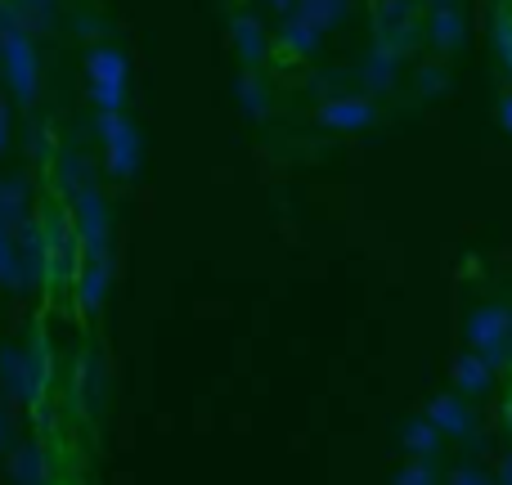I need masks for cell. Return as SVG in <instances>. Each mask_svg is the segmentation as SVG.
<instances>
[{"mask_svg": "<svg viewBox=\"0 0 512 485\" xmlns=\"http://www.w3.org/2000/svg\"><path fill=\"white\" fill-rule=\"evenodd\" d=\"M450 485H495V481H490L481 468H459V472L450 477Z\"/></svg>", "mask_w": 512, "mask_h": 485, "instance_id": "7402d4cb", "label": "cell"}, {"mask_svg": "<svg viewBox=\"0 0 512 485\" xmlns=\"http://www.w3.org/2000/svg\"><path fill=\"white\" fill-rule=\"evenodd\" d=\"M319 122L333 126V131H360V126L373 122V99L364 95H337L319 108Z\"/></svg>", "mask_w": 512, "mask_h": 485, "instance_id": "8992f818", "label": "cell"}, {"mask_svg": "<svg viewBox=\"0 0 512 485\" xmlns=\"http://www.w3.org/2000/svg\"><path fill=\"white\" fill-rule=\"evenodd\" d=\"M337 14H342V0H301V5H297V18H301V23H310L315 32L333 27Z\"/></svg>", "mask_w": 512, "mask_h": 485, "instance_id": "2e32d148", "label": "cell"}, {"mask_svg": "<svg viewBox=\"0 0 512 485\" xmlns=\"http://www.w3.org/2000/svg\"><path fill=\"white\" fill-rule=\"evenodd\" d=\"M504 418H508V423H504V427H508V436H512V400H508V414H504Z\"/></svg>", "mask_w": 512, "mask_h": 485, "instance_id": "83f0119b", "label": "cell"}, {"mask_svg": "<svg viewBox=\"0 0 512 485\" xmlns=\"http://www.w3.org/2000/svg\"><path fill=\"white\" fill-rule=\"evenodd\" d=\"M441 72H423V90H436V86H441Z\"/></svg>", "mask_w": 512, "mask_h": 485, "instance_id": "d4e9b609", "label": "cell"}, {"mask_svg": "<svg viewBox=\"0 0 512 485\" xmlns=\"http://www.w3.org/2000/svg\"><path fill=\"white\" fill-rule=\"evenodd\" d=\"M432 41L445 45V50H454V45L463 41V18H459V9H436V18H432Z\"/></svg>", "mask_w": 512, "mask_h": 485, "instance_id": "e0dca14e", "label": "cell"}, {"mask_svg": "<svg viewBox=\"0 0 512 485\" xmlns=\"http://www.w3.org/2000/svg\"><path fill=\"white\" fill-rule=\"evenodd\" d=\"M436 441H441V432H436L432 418H414V423L405 427V450L418 454V459H432V454H436Z\"/></svg>", "mask_w": 512, "mask_h": 485, "instance_id": "4fadbf2b", "label": "cell"}, {"mask_svg": "<svg viewBox=\"0 0 512 485\" xmlns=\"http://www.w3.org/2000/svg\"><path fill=\"white\" fill-rule=\"evenodd\" d=\"M230 36H234V50H239L243 63H261L265 59V36H261V27H256V18H234Z\"/></svg>", "mask_w": 512, "mask_h": 485, "instance_id": "7c38bea8", "label": "cell"}, {"mask_svg": "<svg viewBox=\"0 0 512 485\" xmlns=\"http://www.w3.org/2000/svg\"><path fill=\"white\" fill-rule=\"evenodd\" d=\"M234 90H239V104H243V113H248V117H256V122H261V117L270 113V95H265V86L252 77V72H243Z\"/></svg>", "mask_w": 512, "mask_h": 485, "instance_id": "9a60e30c", "label": "cell"}, {"mask_svg": "<svg viewBox=\"0 0 512 485\" xmlns=\"http://www.w3.org/2000/svg\"><path fill=\"white\" fill-rule=\"evenodd\" d=\"M315 41H319V32L310 23H301V18H292V23L283 27V45H288L292 54H310L315 50Z\"/></svg>", "mask_w": 512, "mask_h": 485, "instance_id": "d6986e66", "label": "cell"}, {"mask_svg": "<svg viewBox=\"0 0 512 485\" xmlns=\"http://www.w3.org/2000/svg\"><path fill=\"white\" fill-rule=\"evenodd\" d=\"M499 117H504V126H508V131H512V95L504 99V108H499Z\"/></svg>", "mask_w": 512, "mask_h": 485, "instance_id": "484cf974", "label": "cell"}, {"mask_svg": "<svg viewBox=\"0 0 512 485\" xmlns=\"http://www.w3.org/2000/svg\"><path fill=\"white\" fill-rule=\"evenodd\" d=\"M86 77H90V99L99 104V113H122V95H126V54L113 45H95L86 59Z\"/></svg>", "mask_w": 512, "mask_h": 485, "instance_id": "6da1fadb", "label": "cell"}, {"mask_svg": "<svg viewBox=\"0 0 512 485\" xmlns=\"http://www.w3.org/2000/svg\"><path fill=\"white\" fill-rule=\"evenodd\" d=\"M77 292H81V306L86 310H95L99 301H104V292H108V256H90L86 270L77 274Z\"/></svg>", "mask_w": 512, "mask_h": 485, "instance_id": "30bf717a", "label": "cell"}, {"mask_svg": "<svg viewBox=\"0 0 512 485\" xmlns=\"http://www.w3.org/2000/svg\"><path fill=\"white\" fill-rule=\"evenodd\" d=\"M396 485H436V477H432V468H427V463L418 459V463H409V468L400 472V481H396Z\"/></svg>", "mask_w": 512, "mask_h": 485, "instance_id": "44dd1931", "label": "cell"}, {"mask_svg": "<svg viewBox=\"0 0 512 485\" xmlns=\"http://www.w3.org/2000/svg\"><path fill=\"white\" fill-rule=\"evenodd\" d=\"M454 387H459L463 396H486V391L495 387V369H490L486 355H477V351L459 355V364H454Z\"/></svg>", "mask_w": 512, "mask_h": 485, "instance_id": "52a82bcc", "label": "cell"}, {"mask_svg": "<svg viewBox=\"0 0 512 485\" xmlns=\"http://www.w3.org/2000/svg\"><path fill=\"white\" fill-rule=\"evenodd\" d=\"M72 221H77V234H81L86 256H108V203L99 198V189H90V194L77 198Z\"/></svg>", "mask_w": 512, "mask_h": 485, "instance_id": "5b68a950", "label": "cell"}, {"mask_svg": "<svg viewBox=\"0 0 512 485\" xmlns=\"http://www.w3.org/2000/svg\"><path fill=\"white\" fill-rule=\"evenodd\" d=\"M396 54H400V50H391V45L373 50L369 68H364V77H369V86H373V90H387V86H391V77H396Z\"/></svg>", "mask_w": 512, "mask_h": 485, "instance_id": "ac0fdd59", "label": "cell"}, {"mask_svg": "<svg viewBox=\"0 0 512 485\" xmlns=\"http://www.w3.org/2000/svg\"><path fill=\"white\" fill-rule=\"evenodd\" d=\"M0 283H5V288H23L27 283V270H23V261H18V243H14V234H5V230H0Z\"/></svg>", "mask_w": 512, "mask_h": 485, "instance_id": "5bb4252c", "label": "cell"}, {"mask_svg": "<svg viewBox=\"0 0 512 485\" xmlns=\"http://www.w3.org/2000/svg\"><path fill=\"white\" fill-rule=\"evenodd\" d=\"M54 180H59V189L68 194V203H77L81 194L95 189V180H90V171H86V158H77V153H59V171H54Z\"/></svg>", "mask_w": 512, "mask_h": 485, "instance_id": "9c48e42d", "label": "cell"}, {"mask_svg": "<svg viewBox=\"0 0 512 485\" xmlns=\"http://www.w3.org/2000/svg\"><path fill=\"white\" fill-rule=\"evenodd\" d=\"M23 221H27V180L9 176L0 180V230L14 234Z\"/></svg>", "mask_w": 512, "mask_h": 485, "instance_id": "ba28073f", "label": "cell"}, {"mask_svg": "<svg viewBox=\"0 0 512 485\" xmlns=\"http://www.w3.org/2000/svg\"><path fill=\"white\" fill-rule=\"evenodd\" d=\"M495 485H512V459L504 463V472H499V481H495Z\"/></svg>", "mask_w": 512, "mask_h": 485, "instance_id": "4316f807", "label": "cell"}, {"mask_svg": "<svg viewBox=\"0 0 512 485\" xmlns=\"http://www.w3.org/2000/svg\"><path fill=\"white\" fill-rule=\"evenodd\" d=\"M14 477L23 481V485L41 481V454H36V450H18V459H14Z\"/></svg>", "mask_w": 512, "mask_h": 485, "instance_id": "ffe728a7", "label": "cell"}, {"mask_svg": "<svg viewBox=\"0 0 512 485\" xmlns=\"http://www.w3.org/2000/svg\"><path fill=\"white\" fill-rule=\"evenodd\" d=\"M5 445H9V414L0 409V450H5Z\"/></svg>", "mask_w": 512, "mask_h": 485, "instance_id": "cb8c5ba5", "label": "cell"}, {"mask_svg": "<svg viewBox=\"0 0 512 485\" xmlns=\"http://www.w3.org/2000/svg\"><path fill=\"white\" fill-rule=\"evenodd\" d=\"M0 63H5L9 90H14L23 104H32L36 99V50L23 27H0Z\"/></svg>", "mask_w": 512, "mask_h": 485, "instance_id": "7a4b0ae2", "label": "cell"}, {"mask_svg": "<svg viewBox=\"0 0 512 485\" xmlns=\"http://www.w3.org/2000/svg\"><path fill=\"white\" fill-rule=\"evenodd\" d=\"M468 337H472V346H477V355H486L490 369H495V364H504V355H508L512 315L504 306H481L468 324Z\"/></svg>", "mask_w": 512, "mask_h": 485, "instance_id": "277c9868", "label": "cell"}, {"mask_svg": "<svg viewBox=\"0 0 512 485\" xmlns=\"http://www.w3.org/2000/svg\"><path fill=\"white\" fill-rule=\"evenodd\" d=\"M9 149V108L0 104V153Z\"/></svg>", "mask_w": 512, "mask_h": 485, "instance_id": "603a6c76", "label": "cell"}, {"mask_svg": "<svg viewBox=\"0 0 512 485\" xmlns=\"http://www.w3.org/2000/svg\"><path fill=\"white\" fill-rule=\"evenodd\" d=\"M270 5H279V9H283V5H288V0H270Z\"/></svg>", "mask_w": 512, "mask_h": 485, "instance_id": "f1b7e54d", "label": "cell"}, {"mask_svg": "<svg viewBox=\"0 0 512 485\" xmlns=\"http://www.w3.org/2000/svg\"><path fill=\"white\" fill-rule=\"evenodd\" d=\"M99 135H104L108 171L117 180H131L135 167H140V135H135V126L122 113H99Z\"/></svg>", "mask_w": 512, "mask_h": 485, "instance_id": "3957f363", "label": "cell"}, {"mask_svg": "<svg viewBox=\"0 0 512 485\" xmlns=\"http://www.w3.org/2000/svg\"><path fill=\"white\" fill-rule=\"evenodd\" d=\"M427 418L436 423V432H445V436H468V409L459 405L454 396H436L432 400V409H427Z\"/></svg>", "mask_w": 512, "mask_h": 485, "instance_id": "8fae6325", "label": "cell"}]
</instances>
